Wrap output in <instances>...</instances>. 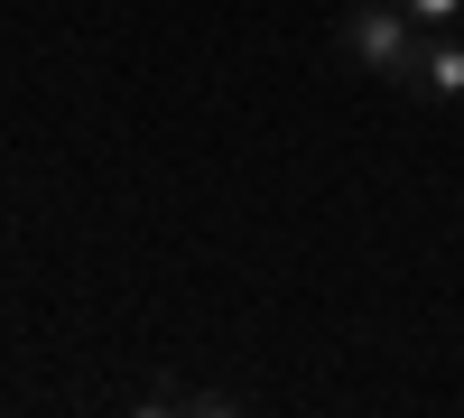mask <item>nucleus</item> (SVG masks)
Returning a JSON list of instances; mask_svg holds the SVG:
<instances>
[{
    "mask_svg": "<svg viewBox=\"0 0 464 418\" xmlns=\"http://www.w3.org/2000/svg\"><path fill=\"white\" fill-rule=\"evenodd\" d=\"M130 409H140V418H177V409H186V418H232L242 400H232V391H196V382H149Z\"/></svg>",
    "mask_w": 464,
    "mask_h": 418,
    "instance_id": "nucleus-3",
    "label": "nucleus"
},
{
    "mask_svg": "<svg viewBox=\"0 0 464 418\" xmlns=\"http://www.w3.org/2000/svg\"><path fill=\"white\" fill-rule=\"evenodd\" d=\"M400 10H409L418 28H455V19H464V0H400Z\"/></svg>",
    "mask_w": 464,
    "mask_h": 418,
    "instance_id": "nucleus-4",
    "label": "nucleus"
},
{
    "mask_svg": "<svg viewBox=\"0 0 464 418\" xmlns=\"http://www.w3.org/2000/svg\"><path fill=\"white\" fill-rule=\"evenodd\" d=\"M418 28L400 0H353V10L334 19V56H353L362 74H381V84H400L409 93V74H418Z\"/></svg>",
    "mask_w": 464,
    "mask_h": 418,
    "instance_id": "nucleus-1",
    "label": "nucleus"
},
{
    "mask_svg": "<svg viewBox=\"0 0 464 418\" xmlns=\"http://www.w3.org/2000/svg\"><path fill=\"white\" fill-rule=\"evenodd\" d=\"M409 93H437V102L464 93V37H455V28H428V37H418V74H409Z\"/></svg>",
    "mask_w": 464,
    "mask_h": 418,
    "instance_id": "nucleus-2",
    "label": "nucleus"
}]
</instances>
